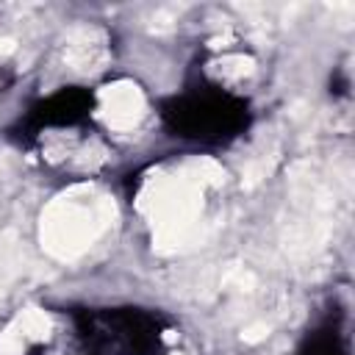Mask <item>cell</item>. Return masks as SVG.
<instances>
[{"label":"cell","instance_id":"1","mask_svg":"<svg viewBox=\"0 0 355 355\" xmlns=\"http://www.w3.org/2000/svg\"><path fill=\"white\" fill-rule=\"evenodd\" d=\"M161 116L178 136L205 144L227 141L239 136L250 122L247 103L225 89H200L178 94L164 103Z\"/></svg>","mask_w":355,"mask_h":355},{"label":"cell","instance_id":"2","mask_svg":"<svg viewBox=\"0 0 355 355\" xmlns=\"http://www.w3.org/2000/svg\"><path fill=\"white\" fill-rule=\"evenodd\" d=\"M92 105H94V100L86 89L67 86V89H58L55 94L44 97L42 103H36L31 108L28 122H31L33 133L55 130V128H75L89 116Z\"/></svg>","mask_w":355,"mask_h":355},{"label":"cell","instance_id":"3","mask_svg":"<svg viewBox=\"0 0 355 355\" xmlns=\"http://www.w3.org/2000/svg\"><path fill=\"white\" fill-rule=\"evenodd\" d=\"M297 355H349V349L336 324H322L313 333H308Z\"/></svg>","mask_w":355,"mask_h":355}]
</instances>
